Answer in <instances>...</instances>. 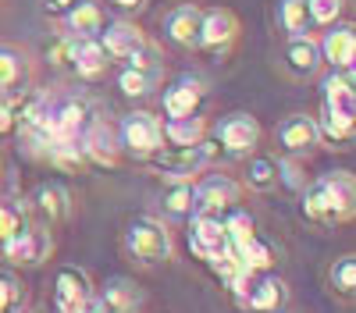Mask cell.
Here are the masks:
<instances>
[{
    "mask_svg": "<svg viewBox=\"0 0 356 313\" xmlns=\"http://www.w3.org/2000/svg\"><path fill=\"white\" fill-rule=\"evenodd\" d=\"M303 217L317 228H339L356 210V185L349 171H332L303 185Z\"/></svg>",
    "mask_w": 356,
    "mask_h": 313,
    "instance_id": "6da1fadb",
    "label": "cell"
},
{
    "mask_svg": "<svg viewBox=\"0 0 356 313\" xmlns=\"http://www.w3.org/2000/svg\"><path fill=\"white\" fill-rule=\"evenodd\" d=\"M125 253L139 267H161L171 260V232L157 217H136L125 228Z\"/></svg>",
    "mask_w": 356,
    "mask_h": 313,
    "instance_id": "7a4b0ae2",
    "label": "cell"
},
{
    "mask_svg": "<svg viewBox=\"0 0 356 313\" xmlns=\"http://www.w3.org/2000/svg\"><path fill=\"white\" fill-rule=\"evenodd\" d=\"M218 142H196V146H161L154 157H146L143 164L150 167V171H157V175H164V178H171V182H182V178H193V175H200V171L211 164L214 157H218Z\"/></svg>",
    "mask_w": 356,
    "mask_h": 313,
    "instance_id": "3957f363",
    "label": "cell"
},
{
    "mask_svg": "<svg viewBox=\"0 0 356 313\" xmlns=\"http://www.w3.org/2000/svg\"><path fill=\"white\" fill-rule=\"evenodd\" d=\"M118 146H122L129 157L146 160L154 157L164 146V135H161V118L150 110H129L122 125H118Z\"/></svg>",
    "mask_w": 356,
    "mask_h": 313,
    "instance_id": "277c9868",
    "label": "cell"
},
{
    "mask_svg": "<svg viewBox=\"0 0 356 313\" xmlns=\"http://www.w3.org/2000/svg\"><path fill=\"white\" fill-rule=\"evenodd\" d=\"M33 75H36V65L29 57V50L0 43V100L25 96L33 90Z\"/></svg>",
    "mask_w": 356,
    "mask_h": 313,
    "instance_id": "5b68a950",
    "label": "cell"
},
{
    "mask_svg": "<svg viewBox=\"0 0 356 313\" xmlns=\"http://www.w3.org/2000/svg\"><path fill=\"white\" fill-rule=\"evenodd\" d=\"M143 306V289L132 278H107L100 289H93L82 313H132Z\"/></svg>",
    "mask_w": 356,
    "mask_h": 313,
    "instance_id": "8992f818",
    "label": "cell"
},
{
    "mask_svg": "<svg viewBox=\"0 0 356 313\" xmlns=\"http://www.w3.org/2000/svg\"><path fill=\"white\" fill-rule=\"evenodd\" d=\"M321 46L317 40L307 33V36H285V46L278 53V68L292 78V82H310L317 78L321 71Z\"/></svg>",
    "mask_w": 356,
    "mask_h": 313,
    "instance_id": "52a82bcc",
    "label": "cell"
},
{
    "mask_svg": "<svg viewBox=\"0 0 356 313\" xmlns=\"http://www.w3.org/2000/svg\"><path fill=\"white\" fill-rule=\"evenodd\" d=\"M239 182L228 175H207L203 182H196V199H193V214H207V217H225L232 207H239Z\"/></svg>",
    "mask_w": 356,
    "mask_h": 313,
    "instance_id": "ba28073f",
    "label": "cell"
},
{
    "mask_svg": "<svg viewBox=\"0 0 356 313\" xmlns=\"http://www.w3.org/2000/svg\"><path fill=\"white\" fill-rule=\"evenodd\" d=\"M275 142L282 146L285 157L300 160V157H310L321 146V135H317V125H314L310 114H289V118H282L278 128H275Z\"/></svg>",
    "mask_w": 356,
    "mask_h": 313,
    "instance_id": "9c48e42d",
    "label": "cell"
},
{
    "mask_svg": "<svg viewBox=\"0 0 356 313\" xmlns=\"http://www.w3.org/2000/svg\"><path fill=\"white\" fill-rule=\"evenodd\" d=\"M260 142V121L253 114H243L235 110L228 118H221L218 125V146L228 153V157H250Z\"/></svg>",
    "mask_w": 356,
    "mask_h": 313,
    "instance_id": "30bf717a",
    "label": "cell"
},
{
    "mask_svg": "<svg viewBox=\"0 0 356 313\" xmlns=\"http://www.w3.org/2000/svg\"><path fill=\"white\" fill-rule=\"evenodd\" d=\"M93 296V281L75 264H65L54 278V310L57 313H82V306Z\"/></svg>",
    "mask_w": 356,
    "mask_h": 313,
    "instance_id": "8fae6325",
    "label": "cell"
},
{
    "mask_svg": "<svg viewBox=\"0 0 356 313\" xmlns=\"http://www.w3.org/2000/svg\"><path fill=\"white\" fill-rule=\"evenodd\" d=\"M235 40H239V15L228 11V8L203 11L200 46H196V50H207V53H228Z\"/></svg>",
    "mask_w": 356,
    "mask_h": 313,
    "instance_id": "7c38bea8",
    "label": "cell"
},
{
    "mask_svg": "<svg viewBox=\"0 0 356 313\" xmlns=\"http://www.w3.org/2000/svg\"><path fill=\"white\" fill-rule=\"evenodd\" d=\"M4 256L11 264H22V267H36V264H43L47 256L54 253V239H50V232L47 228H22L18 235H11L4 246Z\"/></svg>",
    "mask_w": 356,
    "mask_h": 313,
    "instance_id": "4fadbf2b",
    "label": "cell"
},
{
    "mask_svg": "<svg viewBox=\"0 0 356 313\" xmlns=\"http://www.w3.org/2000/svg\"><path fill=\"white\" fill-rule=\"evenodd\" d=\"M72 210V196L61 182H43L33 189V196H29V214H33L40 221V228H54L61 224Z\"/></svg>",
    "mask_w": 356,
    "mask_h": 313,
    "instance_id": "5bb4252c",
    "label": "cell"
},
{
    "mask_svg": "<svg viewBox=\"0 0 356 313\" xmlns=\"http://www.w3.org/2000/svg\"><path fill=\"white\" fill-rule=\"evenodd\" d=\"M317 46H321V61L332 65V71H353V65H356V28L349 22L332 25L328 33L317 40Z\"/></svg>",
    "mask_w": 356,
    "mask_h": 313,
    "instance_id": "9a60e30c",
    "label": "cell"
},
{
    "mask_svg": "<svg viewBox=\"0 0 356 313\" xmlns=\"http://www.w3.org/2000/svg\"><path fill=\"white\" fill-rule=\"evenodd\" d=\"M207 100V82L200 75H182L164 90V114L168 118H186V114H200Z\"/></svg>",
    "mask_w": 356,
    "mask_h": 313,
    "instance_id": "2e32d148",
    "label": "cell"
},
{
    "mask_svg": "<svg viewBox=\"0 0 356 313\" xmlns=\"http://www.w3.org/2000/svg\"><path fill=\"white\" fill-rule=\"evenodd\" d=\"M189 246L200 260H218V256L228 253V239H225V224L221 217H207V214H193L189 224Z\"/></svg>",
    "mask_w": 356,
    "mask_h": 313,
    "instance_id": "e0dca14e",
    "label": "cell"
},
{
    "mask_svg": "<svg viewBox=\"0 0 356 313\" xmlns=\"http://www.w3.org/2000/svg\"><path fill=\"white\" fill-rule=\"evenodd\" d=\"M97 40H100L104 50L111 53V61H129L136 50L146 46V33H143L136 22H129V18H118V22H111L107 28H100Z\"/></svg>",
    "mask_w": 356,
    "mask_h": 313,
    "instance_id": "ac0fdd59",
    "label": "cell"
},
{
    "mask_svg": "<svg viewBox=\"0 0 356 313\" xmlns=\"http://www.w3.org/2000/svg\"><path fill=\"white\" fill-rule=\"evenodd\" d=\"M61 28L72 40H93L104 28V4L100 0H75V4L61 15Z\"/></svg>",
    "mask_w": 356,
    "mask_h": 313,
    "instance_id": "d6986e66",
    "label": "cell"
},
{
    "mask_svg": "<svg viewBox=\"0 0 356 313\" xmlns=\"http://www.w3.org/2000/svg\"><path fill=\"white\" fill-rule=\"evenodd\" d=\"M200 25H203V8L182 4L164 18V36H168V43L182 46V50H196L200 46Z\"/></svg>",
    "mask_w": 356,
    "mask_h": 313,
    "instance_id": "ffe728a7",
    "label": "cell"
},
{
    "mask_svg": "<svg viewBox=\"0 0 356 313\" xmlns=\"http://www.w3.org/2000/svg\"><path fill=\"white\" fill-rule=\"evenodd\" d=\"M321 107H328L342 118H356V90H353V71H332L321 82Z\"/></svg>",
    "mask_w": 356,
    "mask_h": 313,
    "instance_id": "44dd1931",
    "label": "cell"
},
{
    "mask_svg": "<svg viewBox=\"0 0 356 313\" xmlns=\"http://www.w3.org/2000/svg\"><path fill=\"white\" fill-rule=\"evenodd\" d=\"M111 68V53L104 50V43L93 40H75L72 43V71L79 78H100Z\"/></svg>",
    "mask_w": 356,
    "mask_h": 313,
    "instance_id": "7402d4cb",
    "label": "cell"
},
{
    "mask_svg": "<svg viewBox=\"0 0 356 313\" xmlns=\"http://www.w3.org/2000/svg\"><path fill=\"white\" fill-rule=\"evenodd\" d=\"M82 153L93 157L97 164H118L122 157V146H118V128L107 125L104 118H97L89 125V132L82 135Z\"/></svg>",
    "mask_w": 356,
    "mask_h": 313,
    "instance_id": "603a6c76",
    "label": "cell"
},
{
    "mask_svg": "<svg viewBox=\"0 0 356 313\" xmlns=\"http://www.w3.org/2000/svg\"><path fill=\"white\" fill-rule=\"evenodd\" d=\"M285 299H289L285 281L275 278V274H267V278H260V281L250 285V292H246L243 306L253 310V313H278V306H282Z\"/></svg>",
    "mask_w": 356,
    "mask_h": 313,
    "instance_id": "cb8c5ba5",
    "label": "cell"
},
{
    "mask_svg": "<svg viewBox=\"0 0 356 313\" xmlns=\"http://www.w3.org/2000/svg\"><path fill=\"white\" fill-rule=\"evenodd\" d=\"M161 135L168 146H196L207 139V118L203 114H186V118H168L161 125Z\"/></svg>",
    "mask_w": 356,
    "mask_h": 313,
    "instance_id": "d4e9b609",
    "label": "cell"
},
{
    "mask_svg": "<svg viewBox=\"0 0 356 313\" xmlns=\"http://www.w3.org/2000/svg\"><path fill=\"white\" fill-rule=\"evenodd\" d=\"M314 125H317V135H321L324 142H332L335 150H346L349 142H353V118H342V114H335V110H328V107H321V114L314 118Z\"/></svg>",
    "mask_w": 356,
    "mask_h": 313,
    "instance_id": "484cf974",
    "label": "cell"
},
{
    "mask_svg": "<svg viewBox=\"0 0 356 313\" xmlns=\"http://www.w3.org/2000/svg\"><path fill=\"white\" fill-rule=\"evenodd\" d=\"M193 199H196V182L182 178L161 196V210L168 221H186V217H193Z\"/></svg>",
    "mask_w": 356,
    "mask_h": 313,
    "instance_id": "4316f807",
    "label": "cell"
},
{
    "mask_svg": "<svg viewBox=\"0 0 356 313\" xmlns=\"http://www.w3.org/2000/svg\"><path fill=\"white\" fill-rule=\"evenodd\" d=\"M278 28L285 36H307L314 28L307 0H278Z\"/></svg>",
    "mask_w": 356,
    "mask_h": 313,
    "instance_id": "83f0119b",
    "label": "cell"
},
{
    "mask_svg": "<svg viewBox=\"0 0 356 313\" xmlns=\"http://www.w3.org/2000/svg\"><path fill=\"white\" fill-rule=\"evenodd\" d=\"M164 75H154V71H139V68H122L118 71V90H122L129 100H146L157 85H161Z\"/></svg>",
    "mask_w": 356,
    "mask_h": 313,
    "instance_id": "f1b7e54d",
    "label": "cell"
},
{
    "mask_svg": "<svg viewBox=\"0 0 356 313\" xmlns=\"http://www.w3.org/2000/svg\"><path fill=\"white\" fill-rule=\"evenodd\" d=\"M221 224H225V239H228V249H232V253H239V249L257 235L253 217H250L246 210H239V207H232V210L221 217Z\"/></svg>",
    "mask_w": 356,
    "mask_h": 313,
    "instance_id": "f546056e",
    "label": "cell"
},
{
    "mask_svg": "<svg viewBox=\"0 0 356 313\" xmlns=\"http://www.w3.org/2000/svg\"><path fill=\"white\" fill-rule=\"evenodd\" d=\"M246 185L257 192H271L278 189V160L275 157H253L246 167Z\"/></svg>",
    "mask_w": 356,
    "mask_h": 313,
    "instance_id": "4dcf8cb0",
    "label": "cell"
},
{
    "mask_svg": "<svg viewBox=\"0 0 356 313\" xmlns=\"http://www.w3.org/2000/svg\"><path fill=\"white\" fill-rule=\"evenodd\" d=\"M328 285H332V292H339L346 303L353 299V289H356V256H353V253L339 256V260L332 264V271H328Z\"/></svg>",
    "mask_w": 356,
    "mask_h": 313,
    "instance_id": "1f68e13d",
    "label": "cell"
},
{
    "mask_svg": "<svg viewBox=\"0 0 356 313\" xmlns=\"http://www.w3.org/2000/svg\"><path fill=\"white\" fill-rule=\"evenodd\" d=\"M235 256H239L243 267H250L253 274H257V271H267V267L275 264V249H271V242H264L260 235H253V239H250L239 253H235Z\"/></svg>",
    "mask_w": 356,
    "mask_h": 313,
    "instance_id": "d6a6232c",
    "label": "cell"
},
{
    "mask_svg": "<svg viewBox=\"0 0 356 313\" xmlns=\"http://www.w3.org/2000/svg\"><path fill=\"white\" fill-rule=\"evenodd\" d=\"M310 8V25L314 28H332L346 15V0H307Z\"/></svg>",
    "mask_w": 356,
    "mask_h": 313,
    "instance_id": "836d02e7",
    "label": "cell"
},
{
    "mask_svg": "<svg viewBox=\"0 0 356 313\" xmlns=\"http://www.w3.org/2000/svg\"><path fill=\"white\" fill-rule=\"evenodd\" d=\"M25 292L15 274H0V313H22Z\"/></svg>",
    "mask_w": 356,
    "mask_h": 313,
    "instance_id": "e575fe53",
    "label": "cell"
},
{
    "mask_svg": "<svg viewBox=\"0 0 356 313\" xmlns=\"http://www.w3.org/2000/svg\"><path fill=\"white\" fill-rule=\"evenodd\" d=\"M22 228H25L22 210H18V207H11V203H0V246H4L11 235H18Z\"/></svg>",
    "mask_w": 356,
    "mask_h": 313,
    "instance_id": "d590c367",
    "label": "cell"
},
{
    "mask_svg": "<svg viewBox=\"0 0 356 313\" xmlns=\"http://www.w3.org/2000/svg\"><path fill=\"white\" fill-rule=\"evenodd\" d=\"M72 43H75V40L61 33V36H57V40L47 46V57H50V65H54V68L72 71Z\"/></svg>",
    "mask_w": 356,
    "mask_h": 313,
    "instance_id": "8d00e7d4",
    "label": "cell"
},
{
    "mask_svg": "<svg viewBox=\"0 0 356 313\" xmlns=\"http://www.w3.org/2000/svg\"><path fill=\"white\" fill-rule=\"evenodd\" d=\"M18 132V118H15V103L11 100H0V139H8Z\"/></svg>",
    "mask_w": 356,
    "mask_h": 313,
    "instance_id": "74e56055",
    "label": "cell"
},
{
    "mask_svg": "<svg viewBox=\"0 0 356 313\" xmlns=\"http://www.w3.org/2000/svg\"><path fill=\"white\" fill-rule=\"evenodd\" d=\"M40 4H43V11L47 15H54V18H61L72 4H75V0H40Z\"/></svg>",
    "mask_w": 356,
    "mask_h": 313,
    "instance_id": "f35d334b",
    "label": "cell"
},
{
    "mask_svg": "<svg viewBox=\"0 0 356 313\" xmlns=\"http://www.w3.org/2000/svg\"><path fill=\"white\" fill-rule=\"evenodd\" d=\"M111 4H114L118 11H143L146 0H111Z\"/></svg>",
    "mask_w": 356,
    "mask_h": 313,
    "instance_id": "ab89813d",
    "label": "cell"
},
{
    "mask_svg": "<svg viewBox=\"0 0 356 313\" xmlns=\"http://www.w3.org/2000/svg\"><path fill=\"white\" fill-rule=\"evenodd\" d=\"M0 171H4V160H0Z\"/></svg>",
    "mask_w": 356,
    "mask_h": 313,
    "instance_id": "60d3db41",
    "label": "cell"
}]
</instances>
